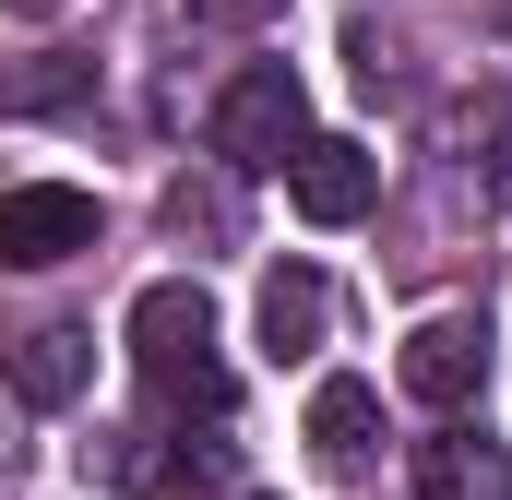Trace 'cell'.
<instances>
[{
    "instance_id": "6da1fadb",
    "label": "cell",
    "mask_w": 512,
    "mask_h": 500,
    "mask_svg": "<svg viewBox=\"0 0 512 500\" xmlns=\"http://www.w3.org/2000/svg\"><path fill=\"white\" fill-rule=\"evenodd\" d=\"M131 370H143V393H155L167 417H227V405H239V381L215 358V298H203L191 274H167V286L131 298Z\"/></svg>"
},
{
    "instance_id": "7a4b0ae2",
    "label": "cell",
    "mask_w": 512,
    "mask_h": 500,
    "mask_svg": "<svg viewBox=\"0 0 512 500\" xmlns=\"http://www.w3.org/2000/svg\"><path fill=\"white\" fill-rule=\"evenodd\" d=\"M310 143V84L286 72V60H251L227 96H215V155L239 167V179H262V167H286Z\"/></svg>"
},
{
    "instance_id": "3957f363",
    "label": "cell",
    "mask_w": 512,
    "mask_h": 500,
    "mask_svg": "<svg viewBox=\"0 0 512 500\" xmlns=\"http://www.w3.org/2000/svg\"><path fill=\"white\" fill-rule=\"evenodd\" d=\"M72 250H96V191H72V179L0 191V274H48Z\"/></svg>"
},
{
    "instance_id": "277c9868",
    "label": "cell",
    "mask_w": 512,
    "mask_h": 500,
    "mask_svg": "<svg viewBox=\"0 0 512 500\" xmlns=\"http://www.w3.org/2000/svg\"><path fill=\"white\" fill-rule=\"evenodd\" d=\"M393 381H405L429 417H465V405L489 393V322H465V310H453V322H417L405 358H393Z\"/></svg>"
},
{
    "instance_id": "5b68a950",
    "label": "cell",
    "mask_w": 512,
    "mask_h": 500,
    "mask_svg": "<svg viewBox=\"0 0 512 500\" xmlns=\"http://www.w3.org/2000/svg\"><path fill=\"white\" fill-rule=\"evenodd\" d=\"M286 203H298L310 227H358V215L382 203V155L346 143V131H310V143L286 155Z\"/></svg>"
},
{
    "instance_id": "8992f818",
    "label": "cell",
    "mask_w": 512,
    "mask_h": 500,
    "mask_svg": "<svg viewBox=\"0 0 512 500\" xmlns=\"http://www.w3.org/2000/svg\"><path fill=\"white\" fill-rule=\"evenodd\" d=\"M0 381H12V405H72L96 381V334L84 322H36V334L0 346Z\"/></svg>"
},
{
    "instance_id": "52a82bcc",
    "label": "cell",
    "mask_w": 512,
    "mask_h": 500,
    "mask_svg": "<svg viewBox=\"0 0 512 500\" xmlns=\"http://www.w3.org/2000/svg\"><path fill=\"white\" fill-rule=\"evenodd\" d=\"M417 500H512V453L489 441V429L441 417V429L417 441Z\"/></svg>"
},
{
    "instance_id": "ba28073f",
    "label": "cell",
    "mask_w": 512,
    "mask_h": 500,
    "mask_svg": "<svg viewBox=\"0 0 512 500\" xmlns=\"http://www.w3.org/2000/svg\"><path fill=\"white\" fill-rule=\"evenodd\" d=\"M262 358L286 370V358H322V334H334V286H322V262H274L262 274Z\"/></svg>"
},
{
    "instance_id": "9c48e42d",
    "label": "cell",
    "mask_w": 512,
    "mask_h": 500,
    "mask_svg": "<svg viewBox=\"0 0 512 500\" xmlns=\"http://www.w3.org/2000/svg\"><path fill=\"white\" fill-rule=\"evenodd\" d=\"M441 155L477 167V191L501 203V191H512V84H465V96H441Z\"/></svg>"
},
{
    "instance_id": "30bf717a",
    "label": "cell",
    "mask_w": 512,
    "mask_h": 500,
    "mask_svg": "<svg viewBox=\"0 0 512 500\" xmlns=\"http://www.w3.org/2000/svg\"><path fill=\"white\" fill-rule=\"evenodd\" d=\"M310 453H322L334 477H358V465L382 453V393H370V381H322V393H310Z\"/></svg>"
},
{
    "instance_id": "8fae6325",
    "label": "cell",
    "mask_w": 512,
    "mask_h": 500,
    "mask_svg": "<svg viewBox=\"0 0 512 500\" xmlns=\"http://www.w3.org/2000/svg\"><path fill=\"white\" fill-rule=\"evenodd\" d=\"M96 96V60L48 48V60H0V120H72Z\"/></svg>"
},
{
    "instance_id": "7c38bea8",
    "label": "cell",
    "mask_w": 512,
    "mask_h": 500,
    "mask_svg": "<svg viewBox=\"0 0 512 500\" xmlns=\"http://www.w3.org/2000/svg\"><path fill=\"white\" fill-rule=\"evenodd\" d=\"M227 179H239V167H227ZM227 179H179V191H167V227H179V239H239V191H227Z\"/></svg>"
},
{
    "instance_id": "4fadbf2b",
    "label": "cell",
    "mask_w": 512,
    "mask_h": 500,
    "mask_svg": "<svg viewBox=\"0 0 512 500\" xmlns=\"http://www.w3.org/2000/svg\"><path fill=\"white\" fill-rule=\"evenodd\" d=\"M179 12H191V24H227V36H251V24L286 12V0H179Z\"/></svg>"
},
{
    "instance_id": "5bb4252c",
    "label": "cell",
    "mask_w": 512,
    "mask_h": 500,
    "mask_svg": "<svg viewBox=\"0 0 512 500\" xmlns=\"http://www.w3.org/2000/svg\"><path fill=\"white\" fill-rule=\"evenodd\" d=\"M12 453H24V441H12V417H0V477H12Z\"/></svg>"
},
{
    "instance_id": "9a60e30c",
    "label": "cell",
    "mask_w": 512,
    "mask_h": 500,
    "mask_svg": "<svg viewBox=\"0 0 512 500\" xmlns=\"http://www.w3.org/2000/svg\"><path fill=\"white\" fill-rule=\"evenodd\" d=\"M12 12H36V24H48V12H60V0H12Z\"/></svg>"
},
{
    "instance_id": "2e32d148",
    "label": "cell",
    "mask_w": 512,
    "mask_h": 500,
    "mask_svg": "<svg viewBox=\"0 0 512 500\" xmlns=\"http://www.w3.org/2000/svg\"><path fill=\"white\" fill-rule=\"evenodd\" d=\"M501 48H512V0H501Z\"/></svg>"
},
{
    "instance_id": "e0dca14e",
    "label": "cell",
    "mask_w": 512,
    "mask_h": 500,
    "mask_svg": "<svg viewBox=\"0 0 512 500\" xmlns=\"http://www.w3.org/2000/svg\"><path fill=\"white\" fill-rule=\"evenodd\" d=\"M239 500H262V489H239Z\"/></svg>"
}]
</instances>
